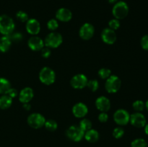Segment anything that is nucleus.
I'll return each mask as SVG.
<instances>
[{"mask_svg":"<svg viewBox=\"0 0 148 147\" xmlns=\"http://www.w3.org/2000/svg\"><path fill=\"white\" fill-rule=\"evenodd\" d=\"M14 21L8 15H0V33L3 35H10L14 30Z\"/></svg>","mask_w":148,"mask_h":147,"instance_id":"1","label":"nucleus"},{"mask_svg":"<svg viewBox=\"0 0 148 147\" xmlns=\"http://www.w3.org/2000/svg\"><path fill=\"white\" fill-rule=\"evenodd\" d=\"M129 13V7L126 2L123 1H118L114 4L112 10V14L116 19L121 20L125 18Z\"/></svg>","mask_w":148,"mask_h":147,"instance_id":"2","label":"nucleus"},{"mask_svg":"<svg viewBox=\"0 0 148 147\" xmlns=\"http://www.w3.org/2000/svg\"><path fill=\"white\" fill-rule=\"evenodd\" d=\"M39 79L43 84L50 85L55 82L56 74L53 69L49 67H43L39 74Z\"/></svg>","mask_w":148,"mask_h":147,"instance_id":"3","label":"nucleus"},{"mask_svg":"<svg viewBox=\"0 0 148 147\" xmlns=\"http://www.w3.org/2000/svg\"><path fill=\"white\" fill-rule=\"evenodd\" d=\"M63 41L62 35L59 33H51L45 39V45L49 48H58Z\"/></svg>","mask_w":148,"mask_h":147,"instance_id":"4","label":"nucleus"},{"mask_svg":"<svg viewBox=\"0 0 148 147\" xmlns=\"http://www.w3.org/2000/svg\"><path fill=\"white\" fill-rule=\"evenodd\" d=\"M66 136L72 141L78 142L80 141L85 135V131L79 126L72 125L67 129L66 132Z\"/></svg>","mask_w":148,"mask_h":147,"instance_id":"5","label":"nucleus"},{"mask_svg":"<svg viewBox=\"0 0 148 147\" xmlns=\"http://www.w3.org/2000/svg\"><path fill=\"white\" fill-rule=\"evenodd\" d=\"M121 84V82L119 78L115 75H112L106 79L105 87L108 93H116L119 90Z\"/></svg>","mask_w":148,"mask_h":147,"instance_id":"6","label":"nucleus"},{"mask_svg":"<svg viewBox=\"0 0 148 147\" xmlns=\"http://www.w3.org/2000/svg\"><path fill=\"white\" fill-rule=\"evenodd\" d=\"M46 119L44 116L40 113H33L27 118V123L33 128H40L44 125Z\"/></svg>","mask_w":148,"mask_h":147,"instance_id":"7","label":"nucleus"},{"mask_svg":"<svg viewBox=\"0 0 148 147\" xmlns=\"http://www.w3.org/2000/svg\"><path fill=\"white\" fill-rule=\"evenodd\" d=\"M114 121L119 125H125L130 122V115L127 110L119 109L114 115Z\"/></svg>","mask_w":148,"mask_h":147,"instance_id":"8","label":"nucleus"},{"mask_svg":"<svg viewBox=\"0 0 148 147\" xmlns=\"http://www.w3.org/2000/svg\"><path fill=\"white\" fill-rule=\"evenodd\" d=\"M88 82V78L85 75L82 74H78L72 78L70 83L72 87L75 89H83L87 86Z\"/></svg>","mask_w":148,"mask_h":147,"instance_id":"9","label":"nucleus"},{"mask_svg":"<svg viewBox=\"0 0 148 147\" xmlns=\"http://www.w3.org/2000/svg\"><path fill=\"white\" fill-rule=\"evenodd\" d=\"M95 33L94 27L90 23H85L79 30V36L82 39L88 40L93 36Z\"/></svg>","mask_w":148,"mask_h":147,"instance_id":"10","label":"nucleus"},{"mask_svg":"<svg viewBox=\"0 0 148 147\" xmlns=\"http://www.w3.org/2000/svg\"><path fill=\"white\" fill-rule=\"evenodd\" d=\"M130 122L132 125L137 128H143L146 125V118L140 112H135L130 115Z\"/></svg>","mask_w":148,"mask_h":147,"instance_id":"11","label":"nucleus"},{"mask_svg":"<svg viewBox=\"0 0 148 147\" xmlns=\"http://www.w3.org/2000/svg\"><path fill=\"white\" fill-rule=\"evenodd\" d=\"M101 38L106 44L111 45L116 40V35L114 30L111 28H105L101 33Z\"/></svg>","mask_w":148,"mask_h":147,"instance_id":"12","label":"nucleus"},{"mask_svg":"<svg viewBox=\"0 0 148 147\" xmlns=\"http://www.w3.org/2000/svg\"><path fill=\"white\" fill-rule=\"evenodd\" d=\"M26 30L30 35H36L38 34L40 30V23L36 19H30L26 23Z\"/></svg>","mask_w":148,"mask_h":147,"instance_id":"13","label":"nucleus"},{"mask_svg":"<svg viewBox=\"0 0 148 147\" xmlns=\"http://www.w3.org/2000/svg\"><path fill=\"white\" fill-rule=\"evenodd\" d=\"M88 107L82 102H78L75 104L72 108V113L76 118H83L88 114Z\"/></svg>","mask_w":148,"mask_h":147,"instance_id":"14","label":"nucleus"},{"mask_svg":"<svg viewBox=\"0 0 148 147\" xmlns=\"http://www.w3.org/2000/svg\"><path fill=\"white\" fill-rule=\"evenodd\" d=\"M27 45L31 50L38 51V50H42L44 46V41L38 36H33L29 39Z\"/></svg>","mask_w":148,"mask_h":147,"instance_id":"15","label":"nucleus"},{"mask_svg":"<svg viewBox=\"0 0 148 147\" xmlns=\"http://www.w3.org/2000/svg\"><path fill=\"white\" fill-rule=\"evenodd\" d=\"M33 96H34V93H33V89L30 87H25L20 91L19 94V100L23 104L29 103L33 99Z\"/></svg>","mask_w":148,"mask_h":147,"instance_id":"16","label":"nucleus"},{"mask_svg":"<svg viewBox=\"0 0 148 147\" xmlns=\"http://www.w3.org/2000/svg\"><path fill=\"white\" fill-rule=\"evenodd\" d=\"M95 105L98 110L101 112H107L111 108V102L107 97L104 96L99 97L95 101Z\"/></svg>","mask_w":148,"mask_h":147,"instance_id":"17","label":"nucleus"},{"mask_svg":"<svg viewBox=\"0 0 148 147\" xmlns=\"http://www.w3.org/2000/svg\"><path fill=\"white\" fill-rule=\"evenodd\" d=\"M56 17L59 21L68 22L72 17V12L66 8H60L56 12Z\"/></svg>","mask_w":148,"mask_h":147,"instance_id":"18","label":"nucleus"},{"mask_svg":"<svg viewBox=\"0 0 148 147\" xmlns=\"http://www.w3.org/2000/svg\"><path fill=\"white\" fill-rule=\"evenodd\" d=\"M84 137L85 139L90 143H95L99 139V133L97 131L94 129H90L89 131L85 132V135Z\"/></svg>","mask_w":148,"mask_h":147,"instance_id":"19","label":"nucleus"},{"mask_svg":"<svg viewBox=\"0 0 148 147\" xmlns=\"http://www.w3.org/2000/svg\"><path fill=\"white\" fill-rule=\"evenodd\" d=\"M12 44V40L9 35H4L0 38V51L7 52L9 50Z\"/></svg>","mask_w":148,"mask_h":147,"instance_id":"20","label":"nucleus"},{"mask_svg":"<svg viewBox=\"0 0 148 147\" xmlns=\"http://www.w3.org/2000/svg\"><path fill=\"white\" fill-rule=\"evenodd\" d=\"M12 103V99L8 95H4L0 97V108L1 109H7L11 106Z\"/></svg>","mask_w":148,"mask_h":147,"instance_id":"21","label":"nucleus"},{"mask_svg":"<svg viewBox=\"0 0 148 147\" xmlns=\"http://www.w3.org/2000/svg\"><path fill=\"white\" fill-rule=\"evenodd\" d=\"M11 88V84L5 78H0V94L6 95Z\"/></svg>","mask_w":148,"mask_h":147,"instance_id":"22","label":"nucleus"},{"mask_svg":"<svg viewBox=\"0 0 148 147\" xmlns=\"http://www.w3.org/2000/svg\"><path fill=\"white\" fill-rule=\"evenodd\" d=\"M44 125L45 127H46V129L49 131H56V128H57L58 127L57 122H56L54 120H51V119L46 120Z\"/></svg>","mask_w":148,"mask_h":147,"instance_id":"23","label":"nucleus"},{"mask_svg":"<svg viewBox=\"0 0 148 147\" xmlns=\"http://www.w3.org/2000/svg\"><path fill=\"white\" fill-rule=\"evenodd\" d=\"M79 127L83 130L85 132L89 131L92 128V122L88 119H83L79 122Z\"/></svg>","mask_w":148,"mask_h":147,"instance_id":"24","label":"nucleus"},{"mask_svg":"<svg viewBox=\"0 0 148 147\" xmlns=\"http://www.w3.org/2000/svg\"><path fill=\"white\" fill-rule=\"evenodd\" d=\"M131 147H147V144L143 138H137L131 143Z\"/></svg>","mask_w":148,"mask_h":147,"instance_id":"25","label":"nucleus"},{"mask_svg":"<svg viewBox=\"0 0 148 147\" xmlns=\"http://www.w3.org/2000/svg\"><path fill=\"white\" fill-rule=\"evenodd\" d=\"M111 71L110 69H106V68H102L98 71V75L100 77L103 79H106L111 76Z\"/></svg>","mask_w":148,"mask_h":147,"instance_id":"26","label":"nucleus"},{"mask_svg":"<svg viewBox=\"0 0 148 147\" xmlns=\"http://www.w3.org/2000/svg\"><path fill=\"white\" fill-rule=\"evenodd\" d=\"M132 107L134 108V110H135L136 111H137V112H141V111H143L145 109V104L142 100H136L135 102H133Z\"/></svg>","mask_w":148,"mask_h":147,"instance_id":"27","label":"nucleus"},{"mask_svg":"<svg viewBox=\"0 0 148 147\" xmlns=\"http://www.w3.org/2000/svg\"><path fill=\"white\" fill-rule=\"evenodd\" d=\"M87 86L92 92H95L98 89V87H99V84H98V81L95 80V79H93V80H90L88 82Z\"/></svg>","mask_w":148,"mask_h":147,"instance_id":"28","label":"nucleus"},{"mask_svg":"<svg viewBox=\"0 0 148 147\" xmlns=\"http://www.w3.org/2000/svg\"><path fill=\"white\" fill-rule=\"evenodd\" d=\"M124 131L122 128H120V127H117V128H114V131H113V135L115 138H121V137L124 135Z\"/></svg>","mask_w":148,"mask_h":147,"instance_id":"29","label":"nucleus"},{"mask_svg":"<svg viewBox=\"0 0 148 147\" xmlns=\"http://www.w3.org/2000/svg\"><path fill=\"white\" fill-rule=\"evenodd\" d=\"M16 17L21 22H26L28 20V15H27V13L23 11H21V10L17 12V14H16Z\"/></svg>","mask_w":148,"mask_h":147,"instance_id":"30","label":"nucleus"},{"mask_svg":"<svg viewBox=\"0 0 148 147\" xmlns=\"http://www.w3.org/2000/svg\"><path fill=\"white\" fill-rule=\"evenodd\" d=\"M47 27L49 30H55L59 27V23H58L57 20H54V19H51V20H50L48 22Z\"/></svg>","mask_w":148,"mask_h":147,"instance_id":"31","label":"nucleus"},{"mask_svg":"<svg viewBox=\"0 0 148 147\" xmlns=\"http://www.w3.org/2000/svg\"><path fill=\"white\" fill-rule=\"evenodd\" d=\"M108 25H109V28L115 30L120 27V22L117 19H113V20H110V22H108Z\"/></svg>","mask_w":148,"mask_h":147,"instance_id":"32","label":"nucleus"},{"mask_svg":"<svg viewBox=\"0 0 148 147\" xmlns=\"http://www.w3.org/2000/svg\"><path fill=\"white\" fill-rule=\"evenodd\" d=\"M9 37L11 39L12 42H19L23 39V35L20 33H12L9 35Z\"/></svg>","mask_w":148,"mask_h":147,"instance_id":"33","label":"nucleus"},{"mask_svg":"<svg viewBox=\"0 0 148 147\" xmlns=\"http://www.w3.org/2000/svg\"><path fill=\"white\" fill-rule=\"evenodd\" d=\"M141 46L144 50H148V35L143 36L141 39Z\"/></svg>","mask_w":148,"mask_h":147,"instance_id":"34","label":"nucleus"},{"mask_svg":"<svg viewBox=\"0 0 148 147\" xmlns=\"http://www.w3.org/2000/svg\"><path fill=\"white\" fill-rule=\"evenodd\" d=\"M51 54V50L49 48H43L41 50V56H43L45 59H47Z\"/></svg>","mask_w":148,"mask_h":147,"instance_id":"35","label":"nucleus"},{"mask_svg":"<svg viewBox=\"0 0 148 147\" xmlns=\"http://www.w3.org/2000/svg\"><path fill=\"white\" fill-rule=\"evenodd\" d=\"M108 115L106 112H102L101 113L99 114L98 115V120H99L100 122H106L107 120H108Z\"/></svg>","mask_w":148,"mask_h":147,"instance_id":"36","label":"nucleus"},{"mask_svg":"<svg viewBox=\"0 0 148 147\" xmlns=\"http://www.w3.org/2000/svg\"><path fill=\"white\" fill-rule=\"evenodd\" d=\"M6 95H8L9 97H10L12 99V98H14L17 95V89L11 87L10 89H9L8 92H7V94H6Z\"/></svg>","mask_w":148,"mask_h":147,"instance_id":"37","label":"nucleus"},{"mask_svg":"<svg viewBox=\"0 0 148 147\" xmlns=\"http://www.w3.org/2000/svg\"><path fill=\"white\" fill-rule=\"evenodd\" d=\"M23 108H24L25 110H29L30 109V108H31V106H30V105L29 103H25L23 104Z\"/></svg>","mask_w":148,"mask_h":147,"instance_id":"38","label":"nucleus"},{"mask_svg":"<svg viewBox=\"0 0 148 147\" xmlns=\"http://www.w3.org/2000/svg\"><path fill=\"white\" fill-rule=\"evenodd\" d=\"M145 133L148 135V124H146V125H145Z\"/></svg>","mask_w":148,"mask_h":147,"instance_id":"39","label":"nucleus"},{"mask_svg":"<svg viewBox=\"0 0 148 147\" xmlns=\"http://www.w3.org/2000/svg\"><path fill=\"white\" fill-rule=\"evenodd\" d=\"M110 4H116L117 2V0H107Z\"/></svg>","mask_w":148,"mask_h":147,"instance_id":"40","label":"nucleus"},{"mask_svg":"<svg viewBox=\"0 0 148 147\" xmlns=\"http://www.w3.org/2000/svg\"><path fill=\"white\" fill-rule=\"evenodd\" d=\"M145 107H146V108H147V110H148V99H147V101L146 102V103H145Z\"/></svg>","mask_w":148,"mask_h":147,"instance_id":"41","label":"nucleus"}]
</instances>
